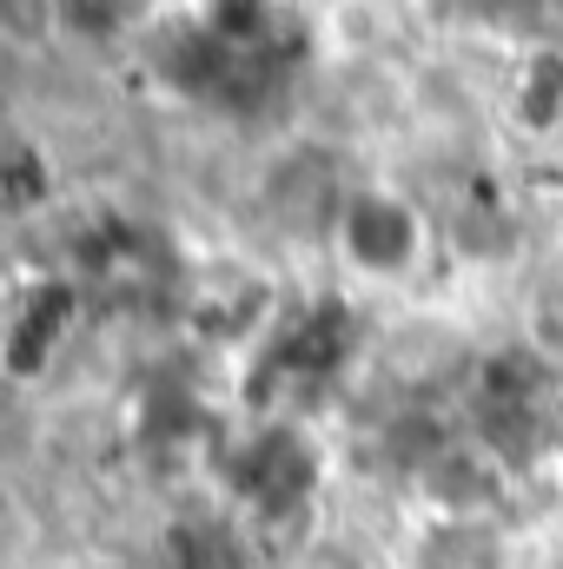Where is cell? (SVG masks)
Here are the masks:
<instances>
[{
	"instance_id": "obj_2",
	"label": "cell",
	"mask_w": 563,
	"mask_h": 569,
	"mask_svg": "<svg viewBox=\"0 0 563 569\" xmlns=\"http://www.w3.org/2000/svg\"><path fill=\"white\" fill-rule=\"evenodd\" d=\"M418 490H424V517H484V523H497L504 497H511V470L491 443H444V450L424 457Z\"/></svg>"
},
{
	"instance_id": "obj_1",
	"label": "cell",
	"mask_w": 563,
	"mask_h": 569,
	"mask_svg": "<svg viewBox=\"0 0 563 569\" xmlns=\"http://www.w3.org/2000/svg\"><path fill=\"white\" fill-rule=\"evenodd\" d=\"M332 259L365 284H405L431 259V212L398 186H345L332 206Z\"/></svg>"
},
{
	"instance_id": "obj_3",
	"label": "cell",
	"mask_w": 563,
	"mask_h": 569,
	"mask_svg": "<svg viewBox=\"0 0 563 569\" xmlns=\"http://www.w3.org/2000/svg\"><path fill=\"white\" fill-rule=\"evenodd\" d=\"M418 569H511L504 523H484V517H424Z\"/></svg>"
},
{
	"instance_id": "obj_5",
	"label": "cell",
	"mask_w": 563,
	"mask_h": 569,
	"mask_svg": "<svg viewBox=\"0 0 563 569\" xmlns=\"http://www.w3.org/2000/svg\"><path fill=\"white\" fill-rule=\"evenodd\" d=\"M471 13H477L491 33H511V40H524V33H537V20L551 13V0H471Z\"/></svg>"
},
{
	"instance_id": "obj_4",
	"label": "cell",
	"mask_w": 563,
	"mask_h": 569,
	"mask_svg": "<svg viewBox=\"0 0 563 569\" xmlns=\"http://www.w3.org/2000/svg\"><path fill=\"white\" fill-rule=\"evenodd\" d=\"M511 120L524 133H557L563 127V53L557 47H531L524 73H517V93H511Z\"/></svg>"
}]
</instances>
